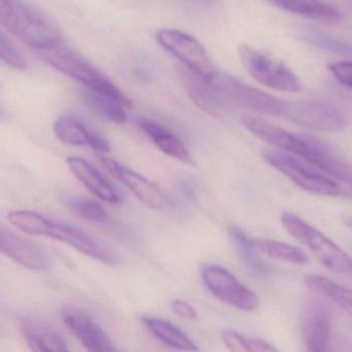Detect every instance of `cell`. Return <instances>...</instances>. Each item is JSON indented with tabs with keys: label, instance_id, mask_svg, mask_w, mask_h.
I'll return each mask as SVG.
<instances>
[{
	"label": "cell",
	"instance_id": "cell-1",
	"mask_svg": "<svg viewBox=\"0 0 352 352\" xmlns=\"http://www.w3.org/2000/svg\"><path fill=\"white\" fill-rule=\"evenodd\" d=\"M0 22L12 36L36 50L54 48L65 41L58 24L28 0H0Z\"/></svg>",
	"mask_w": 352,
	"mask_h": 352
},
{
	"label": "cell",
	"instance_id": "cell-2",
	"mask_svg": "<svg viewBox=\"0 0 352 352\" xmlns=\"http://www.w3.org/2000/svg\"><path fill=\"white\" fill-rule=\"evenodd\" d=\"M8 219L12 226L25 234L54 239L73 247L90 258L108 265H115L118 261L114 251L87 232L69 224L49 219L38 212L16 210L10 212Z\"/></svg>",
	"mask_w": 352,
	"mask_h": 352
},
{
	"label": "cell",
	"instance_id": "cell-3",
	"mask_svg": "<svg viewBox=\"0 0 352 352\" xmlns=\"http://www.w3.org/2000/svg\"><path fill=\"white\" fill-rule=\"evenodd\" d=\"M38 51L43 60L67 77L83 84L84 87L109 94L120 100L127 109L133 108L131 100L106 75L77 51L63 45Z\"/></svg>",
	"mask_w": 352,
	"mask_h": 352
},
{
	"label": "cell",
	"instance_id": "cell-4",
	"mask_svg": "<svg viewBox=\"0 0 352 352\" xmlns=\"http://www.w3.org/2000/svg\"><path fill=\"white\" fill-rule=\"evenodd\" d=\"M263 156L270 166L308 192L327 197L344 195L343 189L333 178L290 152L281 149H265Z\"/></svg>",
	"mask_w": 352,
	"mask_h": 352
},
{
	"label": "cell",
	"instance_id": "cell-5",
	"mask_svg": "<svg viewBox=\"0 0 352 352\" xmlns=\"http://www.w3.org/2000/svg\"><path fill=\"white\" fill-rule=\"evenodd\" d=\"M284 228L304 244L325 267L340 274L352 276V259L327 236L294 214L284 212Z\"/></svg>",
	"mask_w": 352,
	"mask_h": 352
},
{
	"label": "cell",
	"instance_id": "cell-6",
	"mask_svg": "<svg viewBox=\"0 0 352 352\" xmlns=\"http://www.w3.org/2000/svg\"><path fill=\"white\" fill-rule=\"evenodd\" d=\"M210 81L224 104H234L273 117H283L287 108V102L251 87L228 74L216 73Z\"/></svg>",
	"mask_w": 352,
	"mask_h": 352
},
{
	"label": "cell",
	"instance_id": "cell-7",
	"mask_svg": "<svg viewBox=\"0 0 352 352\" xmlns=\"http://www.w3.org/2000/svg\"><path fill=\"white\" fill-rule=\"evenodd\" d=\"M239 56L249 75L263 85L279 91H300L302 87L300 80L280 61L245 44L239 47Z\"/></svg>",
	"mask_w": 352,
	"mask_h": 352
},
{
	"label": "cell",
	"instance_id": "cell-8",
	"mask_svg": "<svg viewBox=\"0 0 352 352\" xmlns=\"http://www.w3.org/2000/svg\"><path fill=\"white\" fill-rule=\"evenodd\" d=\"M287 152L310 162L331 178L352 185V166L331 147L313 135L294 133Z\"/></svg>",
	"mask_w": 352,
	"mask_h": 352
},
{
	"label": "cell",
	"instance_id": "cell-9",
	"mask_svg": "<svg viewBox=\"0 0 352 352\" xmlns=\"http://www.w3.org/2000/svg\"><path fill=\"white\" fill-rule=\"evenodd\" d=\"M201 275L206 287L224 304L246 312L258 308L256 294L221 265L206 263L201 267Z\"/></svg>",
	"mask_w": 352,
	"mask_h": 352
},
{
	"label": "cell",
	"instance_id": "cell-10",
	"mask_svg": "<svg viewBox=\"0 0 352 352\" xmlns=\"http://www.w3.org/2000/svg\"><path fill=\"white\" fill-rule=\"evenodd\" d=\"M156 40L164 50L201 77L211 80L217 73L205 47L190 34L177 30H160Z\"/></svg>",
	"mask_w": 352,
	"mask_h": 352
},
{
	"label": "cell",
	"instance_id": "cell-11",
	"mask_svg": "<svg viewBox=\"0 0 352 352\" xmlns=\"http://www.w3.org/2000/svg\"><path fill=\"white\" fill-rule=\"evenodd\" d=\"M283 118L319 131H341L346 125L345 116L337 107L318 100L288 102Z\"/></svg>",
	"mask_w": 352,
	"mask_h": 352
},
{
	"label": "cell",
	"instance_id": "cell-12",
	"mask_svg": "<svg viewBox=\"0 0 352 352\" xmlns=\"http://www.w3.org/2000/svg\"><path fill=\"white\" fill-rule=\"evenodd\" d=\"M100 162L114 178L120 181L147 207L154 210H166L172 207L170 197L149 179L112 158L100 156Z\"/></svg>",
	"mask_w": 352,
	"mask_h": 352
},
{
	"label": "cell",
	"instance_id": "cell-13",
	"mask_svg": "<svg viewBox=\"0 0 352 352\" xmlns=\"http://www.w3.org/2000/svg\"><path fill=\"white\" fill-rule=\"evenodd\" d=\"M61 316L67 329L86 349L98 352L117 350L108 333L86 313L69 307Z\"/></svg>",
	"mask_w": 352,
	"mask_h": 352
},
{
	"label": "cell",
	"instance_id": "cell-14",
	"mask_svg": "<svg viewBox=\"0 0 352 352\" xmlns=\"http://www.w3.org/2000/svg\"><path fill=\"white\" fill-rule=\"evenodd\" d=\"M0 249L6 256L32 271H45L50 263L40 246L6 228L0 230Z\"/></svg>",
	"mask_w": 352,
	"mask_h": 352
},
{
	"label": "cell",
	"instance_id": "cell-15",
	"mask_svg": "<svg viewBox=\"0 0 352 352\" xmlns=\"http://www.w3.org/2000/svg\"><path fill=\"white\" fill-rule=\"evenodd\" d=\"M302 333L309 351L322 352L331 341V320L324 305L311 302L302 317Z\"/></svg>",
	"mask_w": 352,
	"mask_h": 352
},
{
	"label": "cell",
	"instance_id": "cell-16",
	"mask_svg": "<svg viewBox=\"0 0 352 352\" xmlns=\"http://www.w3.org/2000/svg\"><path fill=\"white\" fill-rule=\"evenodd\" d=\"M181 81L195 106L214 118H220L224 104L216 94L211 81L191 71L185 65L179 67Z\"/></svg>",
	"mask_w": 352,
	"mask_h": 352
},
{
	"label": "cell",
	"instance_id": "cell-17",
	"mask_svg": "<svg viewBox=\"0 0 352 352\" xmlns=\"http://www.w3.org/2000/svg\"><path fill=\"white\" fill-rule=\"evenodd\" d=\"M55 135L63 143L69 146H88L100 153H109L111 150L108 140L96 131L88 129L81 121L73 116H63L53 125Z\"/></svg>",
	"mask_w": 352,
	"mask_h": 352
},
{
	"label": "cell",
	"instance_id": "cell-18",
	"mask_svg": "<svg viewBox=\"0 0 352 352\" xmlns=\"http://www.w3.org/2000/svg\"><path fill=\"white\" fill-rule=\"evenodd\" d=\"M67 164L74 176L98 199L112 205L120 203V195L114 186L87 160L71 156L67 158Z\"/></svg>",
	"mask_w": 352,
	"mask_h": 352
},
{
	"label": "cell",
	"instance_id": "cell-19",
	"mask_svg": "<svg viewBox=\"0 0 352 352\" xmlns=\"http://www.w3.org/2000/svg\"><path fill=\"white\" fill-rule=\"evenodd\" d=\"M137 122L140 129L152 140L154 145L162 153L184 164H195V160L188 148L170 129L144 117L138 118Z\"/></svg>",
	"mask_w": 352,
	"mask_h": 352
},
{
	"label": "cell",
	"instance_id": "cell-20",
	"mask_svg": "<svg viewBox=\"0 0 352 352\" xmlns=\"http://www.w3.org/2000/svg\"><path fill=\"white\" fill-rule=\"evenodd\" d=\"M21 331L26 343L34 351H65L69 350L63 336L53 327L36 319H23Z\"/></svg>",
	"mask_w": 352,
	"mask_h": 352
},
{
	"label": "cell",
	"instance_id": "cell-21",
	"mask_svg": "<svg viewBox=\"0 0 352 352\" xmlns=\"http://www.w3.org/2000/svg\"><path fill=\"white\" fill-rule=\"evenodd\" d=\"M276 7L310 19L338 22L343 19L341 11L331 0H267Z\"/></svg>",
	"mask_w": 352,
	"mask_h": 352
},
{
	"label": "cell",
	"instance_id": "cell-22",
	"mask_svg": "<svg viewBox=\"0 0 352 352\" xmlns=\"http://www.w3.org/2000/svg\"><path fill=\"white\" fill-rule=\"evenodd\" d=\"M142 321L154 337L170 347L185 351H197L199 349L195 342L182 329L166 319L145 316Z\"/></svg>",
	"mask_w": 352,
	"mask_h": 352
},
{
	"label": "cell",
	"instance_id": "cell-23",
	"mask_svg": "<svg viewBox=\"0 0 352 352\" xmlns=\"http://www.w3.org/2000/svg\"><path fill=\"white\" fill-rule=\"evenodd\" d=\"M80 94L82 100L102 118L116 124H124L126 122V110L129 109L120 100L87 87H84Z\"/></svg>",
	"mask_w": 352,
	"mask_h": 352
},
{
	"label": "cell",
	"instance_id": "cell-24",
	"mask_svg": "<svg viewBox=\"0 0 352 352\" xmlns=\"http://www.w3.org/2000/svg\"><path fill=\"white\" fill-rule=\"evenodd\" d=\"M244 126L261 141L275 146L277 149L287 151L289 149L294 133L280 129L263 119L255 116H244L242 119Z\"/></svg>",
	"mask_w": 352,
	"mask_h": 352
},
{
	"label": "cell",
	"instance_id": "cell-25",
	"mask_svg": "<svg viewBox=\"0 0 352 352\" xmlns=\"http://www.w3.org/2000/svg\"><path fill=\"white\" fill-rule=\"evenodd\" d=\"M305 283L310 289L322 294L352 316V289L319 275H308Z\"/></svg>",
	"mask_w": 352,
	"mask_h": 352
},
{
	"label": "cell",
	"instance_id": "cell-26",
	"mask_svg": "<svg viewBox=\"0 0 352 352\" xmlns=\"http://www.w3.org/2000/svg\"><path fill=\"white\" fill-rule=\"evenodd\" d=\"M228 232H230L232 242L236 245L241 257L246 263V265L251 267L253 271L261 272V273L267 272V265L257 254L259 249L257 247L256 242H255V238L249 236L246 232H244L242 228H238V226H232Z\"/></svg>",
	"mask_w": 352,
	"mask_h": 352
},
{
	"label": "cell",
	"instance_id": "cell-27",
	"mask_svg": "<svg viewBox=\"0 0 352 352\" xmlns=\"http://www.w3.org/2000/svg\"><path fill=\"white\" fill-rule=\"evenodd\" d=\"M255 242L259 251L271 258L298 265H307L309 263L308 256L305 254L304 251L294 245L265 239H255Z\"/></svg>",
	"mask_w": 352,
	"mask_h": 352
},
{
	"label": "cell",
	"instance_id": "cell-28",
	"mask_svg": "<svg viewBox=\"0 0 352 352\" xmlns=\"http://www.w3.org/2000/svg\"><path fill=\"white\" fill-rule=\"evenodd\" d=\"M302 40L306 41L309 44L314 45L317 48L331 51V52L338 53V54L352 56V44L333 38L329 34H321V32H307L302 36Z\"/></svg>",
	"mask_w": 352,
	"mask_h": 352
},
{
	"label": "cell",
	"instance_id": "cell-29",
	"mask_svg": "<svg viewBox=\"0 0 352 352\" xmlns=\"http://www.w3.org/2000/svg\"><path fill=\"white\" fill-rule=\"evenodd\" d=\"M69 207L80 217L98 223H106L109 216L106 210L98 201L92 199H75L69 201Z\"/></svg>",
	"mask_w": 352,
	"mask_h": 352
},
{
	"label": "cell",
	"instance_id": "cell-30",
	"mask_svg": "<svg viewBox=\"0 0 352 352\" xmlns=\"http://www.w3.org/2000/svg\"><path fill=\"white\" fill-rule=\"evenodd\" d=\"M0 58L6 65L18 71H25L28 63L24 60L22 55L18 52L13 43L6 36V34H0Z\"/></svg>",
	"mask_w": 352,
	"mask_h": 352
},
{
	"label": "cell",
	"instance_id": "cell-31",
	"mask_svg": "<svg viewBox=\"0 0 352 352\" xmlns=\"http://www.w3.org/2000/svg\"><path fill=\"white\" fill-rule=\"evenodd\" d=\"M329 71L342 85L352 88V61H340L329 65Z\"/></svg>",
	"mask_w": 352,
	"mask_h": 352
},
{
	"label": "cell",
	"instance_id": "cell-32",
	"mask_svg": "<svg viewBox=\"0 0 352 352\" xmlns=\"http://www.w3.org/2000/svg\"><path fill=\"white\" fill-rule=\"evenodd\" d=\"M248 339V337H245L238 331H232V329H226L222 333V341L224 342L226 347L232 351H249Z\"/></svg>",
	"mask_w": 352,
	"mask_h": 352
},
{
	"label": "cell",
	"instance_id": "cell-33",
	"mask_svg": "<svg viewBox=\"0 0 352 352\" xmlns=\"http://www.w3.org/2000/svg\"><path fill=\"white\" fill-rule=\"evenodd\" d=\"M172 310L175 314L178 315L181 318L187 319V320H195L199 317L195 307L186 300H180V298L173 300Z\"/></svg>",
	"mask_w": 352,
	"mask_h": 352
},
{
	"label": "cell",
	"instance_id": "cell-34",
	"mask_svg": "<svg viewBox=\"0 0 352 352\" xmlns=\"http://www.w3.org/2000/svg\"><path fill=\"white\" fill-rule=\"evenodd\" d=\"M248 350L249 351L257 352H276L277 348L274 347L271 344L265 342V340L258 339V338H249Z\"/></svg>",
	"mask_w": 352,
	"mask_h": 352
},
{
	"label": "cell",
	"instance_id": "cell-35",
	"mask_svg": "<svg viewBox=\"0 0 352 352\" xmlns=\"http://www.w3.org/2000/svg\"><path fill=\"white\" fill-rule=\"evenodd\" d=\"M181 189H182L183 192H184V195H186V197H195V189H193V187H191L188 183H183Z\"/></svg>",
	"mask_w": 352,
	"mask_h": 352
}]
</instances>
